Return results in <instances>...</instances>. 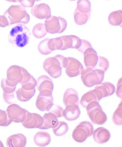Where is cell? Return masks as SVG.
<instances>
[{
  "instance_id": "obj_14",
  "label": "cell",
  "mask_w": 122,
  "mask_h": 147,
  "mask_svg": "<svg viewBox=\"0 0 122 147\" xmlns=\"http://www.w3.org/2000/svg\"><path fill=\"white\" fill-rule=\"evenodd\" d=\"M101 93L98 89H94L83 94L81 97L80 103L81 105L86 108L89 103L93 101L99 102L102 99Z\"/></svg>"
},
{
  "instance_id": "obj_18",
  "label": "cell",
  "mask_w": 122,
  "mask_h": 147,
  "mask_svg": "<svg viewBox=\"0 0 122 147\" xmlns=\"http://www.w3.org/2000/svg\"><path fill=\"white\" fill-rule=\"evenodd\" d=\"M81 115L79 107L76 105H69L66 106L63 112V117L68 121L76 120Z\"/></svg>"
},
{
  "instance_id": "obj_35",
  "label": "cell",
  "mask_w": 122,
  "mask_h": 147,
  "mask_svg": "<svg viewBox=\"0 0 122 147\" xmlns=\"http://www.w3.org/2000/svg\"><path fill=\"white\" fill-rule=\"evenodd\" d=\"M97 64L99 69H102L105 72L107 71L109 67V63L108 60L102 56L98 57Z\"/></svg>"
},
{
  "instance_id": "obj_6",
  "label": "cell",
  "mask_w": 122,
  "mask_h": 147,
  "mask_svg": "<svg viewBox=\"0 0 122 147\" xmlns=\"http://www.w3.org/2000/svg\"><path fill=\"white\" fill-rule=\"evenodd\" d=\"M47 32L50 34H61L67 27V22L65 18L61 17L51 16L46 19L44 23Z\"/></svg>"
},
{
  "instance_id": "obj_36",
  "label": "cell",
  "mask_w": 122,
  "mask_h": 147,
  "mask_svg": "<svg viewBox=\"0 0 122 147\" xmlns=\"http://www.w3.org/2000/svg\"><path fill=\"white\" fill-rule=\"evenodd\" d=\"M22 85V88L27 90H31L35 88L37 85V81L33 76H32L31 80L27 83Z\"/></svg>"
},
{
  "instance_id": "obj_17",
  "label": "cell",
  "mask_w": 122,
  "mask_h": 147,
  "mask_svg": "<svg viewBox=\"0 0 122 147\" xmlns=\"http://www.w3.org/2000/svg\"><path fill=\"white\" fill-rule=\"evenodd\" d=\"M23 67L13 65L8 69L7 79L8 80L20 83L23 78Z\"/></svg>"
},
{
  "instance_id": "obj_42",
  "label": "cell",
  "mask_w": 122,
  "mask_h": 147,
  "mask_svg": "<svg viewBox=\"0 0 122 147\" xmlns=\"http://www.w3.org/2000/svg\"><path fill=\"white\" fill-rule=\"evenodd\" d=\"M3 98L6 103L9 104H11L12 102L11 100L14 98V93L12 94H7L3 92Z\"/></svg>"
},
{
  "instance_id": "obj_15",
  "label": "cell",
  "mask_w": 122,
  "mask_h": 147,
  "mask_svg": "<svg viewBox=\"0 0 122 147\" xmlns=\"http://www.w3.org/2000/svg\"><path fill=\"white\" fill-rule=\"evenodd\" d=\"M84 62L86 68L94 69L97 64L98 56L93 48L87 49L83 53Z\"/></svg>"
},
{
  "instance_id": "obj_4",
  "label": "cell",
  "mask_w": 122,
  "mask_h": 147,
  "mask_svg": "<svg viewBox=\"0 0 122 147\" xmlns=\"http://www.w3.org/2000/svg\"><path fill=\"white\" fill-rule=\"evenodd\" d=\"M105 73V72L100 69L86 68L81 73V80L86 87H93L103 82Z\"/></svg>"
},
{
  "instance_id": "obj_32",
  "label": "cell",
  "mask_w": 122,
  "mask_h": 147,
  "mask_svg": "<svg viewBox=\"0 0 122 147\" xmlns=\"http://www.w3.org/2000/svg\"><path fill=\"white\" fill-rule=\"evenodd\" d=\"M112 120L114 124L117 125L122 124V101L119 104L117 109L114 113L112 116Z\"/></svg>"
},
{
  "instance_id": "obj_48",
  "label": "cell",
  "mask_w": 122,
  "mask_h": 147,
  "mask_svg": "<svg viewBox=\"0 0 122 147\" xmlns=\"http://www.w3.org/2000/svg\"><path fill=\"white\" fill-rule=\"evenodd\" d=\"M6 1H8V2H10V0H6Z\"/></svg>"
},
{
  "instance_id": "obj_37",
  "label": "cell",
  "mask_w": 122,
  "mask_h": 147,
  "mask_svg": "<svg viewBox=\"0 0 122 147\" xmlns=\"http://www.w3.org/2000/svg\"><path fill=\"white\" fill-rule=\"evenodd\" d=\"M1 86L4 92L7 93V94H12V93H14V91L16 90L17 87V86L12 87V86L6 84L4 81L3 79L1 81Z\"/></svg>"
},
{
  "instance_id": "obj_13",
  "label": "cell",
  "mask_w": 122,
  "mask_h": 147,
  "mask_svg": "<svg viewBox=\"0 0 122 147\" xmlns=\"http://www.w3.org/2000/svg\"><path fill=\"white\" fill-rule=\"evenodd\" d=\"M61 37L63 42V46L60 50L61 51L69 49H76L77 50L82 44V39L76 35H64Z\"/></svg>"
},
{
  "instance_id": "obj_12",
  "label": "cell",
  "mask_w": 122,
  "mask_h": 147,
  "mask_svg": "<svg viewBox=\"0 0 122 147\" xmlns=\"http://www.w3.org/2000/svg\"><path fill=\"white\" fill-rule=\"evenodd\" d=\"M31 13L35 18L40 20L47 19L52 16L50 8L44 3L35 5L31 9Z\"/></svg>"
},
{
  "instance_id": "obj_9",
  "label": "cell",
  "mask_w": 122,
  "mask_h": 147,
  "mask_svg": "<svg viewBox=\"0 0 122 147\" xmlns=\"http://www.w3.org/2000/svg\"><path fill=\"white\" fill-rule=\"evenodd\" d=\"M27 110L21 108L15 104H13L7 107L6 110L9 119L15 123L23 122L27 116Z\"/></svg>"
},
{
  "instance_id": "obj_26",
  "label": "cell",
  "mask_w": 122,
  "mask_h": 147,
  "mask_svg": "<svg viewBox=\"0 0 122 147\" xmlns=\"http://www.w3.org/2000/svg\"><path fill=\"white\" fill-rule=\"evenodd\" d=\"M91 11L88 13L80 12L76 9L74 13V18L75 23L78 26H82L86 24L90 19Z\"/></svg>"
},
{
  "instance_id": "obj_47",
  "label": "cell",
  "mask_w": 122,
  "mask_h": 147,
  "mask_svg": "<svg viewBox=\"0 0 122 147\" xmlns=\"http://www.w3.org/2000/svg\"><path fill=\"white\" fill-rule=\"evenodd\" d=\"M40 1H41V0H35V2H38Z\"/></svg>"
},
{
  "instance_id": "obj_44",
  "label": "cell",
  "mask_w": 122,
  "mask_h": 147,
  "mask_svg": "<svg viewBox=\"0 0 122 147\" xmlns=\"http://www.w3.org/2000/svg\"><path fill=\"white\" fill-rule=\"evenodd\" d=\"M122 78H121L118 81L116 91V95L121 99H122Z\"/></svg>"
},
{
  "instance_id": "obj_25",
  "label": "cell",
  "mask_w": 122,
  "mask_h": 147,
  "mask_svg": "<svg viewBox=\"0 0 122 147\" xmlns=\"http://www.w3.org/2000/svg\"><path fill=\"white\" fill-rule=\"evenodd\" d=\"M36 89L31 90H27L23 88H19L16 92L17 98L19 101L26 102L31 99L35 95Z\"/></svg>"
},
{
  "instance_id": "obj_19",
  "label": "cell",
  "mask_w": 122,
  "mask_h": 147,
  "mask_svg": "<svg viewBox=\"0 0 122 147\" xmlns=\"http://www.w3.org/2000/svg\"><path fill=\"white\" fill-rule=\"evenodd\" d=\"M27 143V138L21 134L12 135L8 138L6 141L7 146L10 147H25Z\"/></svg>"
},
{
  "instance_id": "obj_33",
  "label": "cell",
  "mask_w": 122,
  "mask_h": 147,
  "mask_svg": "<svg viewBox=\"0 0 122 147\" xmlns=\"http://www.w3.org/2000/svg\"><path fill=\"white\" fill-rule=\"evenodd\" d=\"M50 38H47L41 41L38 46V50L41 54L47 55L52 53V51H51L48 48V42Z\"/></svg>"
},
{
  "instance_id": "obj_27",
  "label": "cell",
  "mask_w": 122,
  "mask_h": 147,
  "mask_svg": "<svg viewBox=\"0 0 122 147\" xmlns=\"http://www.w3.org/2000/svg\"><path fill=\"white\" fill-rule=\"evenodd\" d=\"M122 10L112 12L108 17V22L111 25L114 26L121 25L122 22Z\"/></svg>"
},
{
  "instance_id": "obj_5",
  "label": "cell",
  "mask_w": 122,
  "mask_h": 147,
  "mask_svg": "<svg viewBox=\"0 0 122 147\" xmlns=\"http://www.w3.org/2000/svg\"><path fill=\"white\" fill-rule=\"evenodd\" d=\"M86 108L88 115L93 124L102 125L107 121V115L99 102H92L87 105Z\"/></svg>"
},
{
  "instance_id": "obj_45",
  "label": "cell",
  "mask_w": 122,
  "mask_h": 147,
  "mask_svg": "<svg viewBox=\"0 0 122 147\" xmlns=\"http://www.w3.org/2000/svg\"><path fill=\"white\" fill-rule=\"evenodd\" d=\"M19 0H10V2H19Z\"/></svg>"
},
{
  "instance_id": "obj_16",
  "label": "cell",
  "mask_w": 122,
  "mask_h": 147,
  "mask_svg": "<svg viewBox=\"0 0 122 147\" xmlns=\"http://www.w3.org/2000/svg\"><path fill=\"white\" fill-rule=\"evenodd\" d=\"M93 138L96 142L103 144L107 142L111 138V134L108 130L103 127H100L93 131Z\"/></svg>"
},
{
  "instance_id": "obj_20",
  "label": "cell",
  "mask_w": 122,
  "mask_h": 147,
  "mask_svg": "<svg viewBox=\"0 0 122 147\" xmlns=\"http://www.w3.org/2000/svg\"><path fill=\"white\" fill-rule=\"evenodd\" d=\"M63 103L66 107L71 105H79V99L78 93L72 88L67 89L64 93L63 97Z\"/></svg>"
},
{
  "instance_id": "obj_46",
  "label": "cell",
  "mask_w": 122,
  "mask_h": 147,
  "mask_svg": "<svg viewBox=\"0 0 122 147\" xmlns=\"http://www.w3.org/2000/svg\"><path fill=\"white\" fill-rule=\"evenodd\" d=\"M3 144V143L2 141L0 140V147H4Z\"/></svg>"
},
{
  "instance_id": "obj_30",
  "label": "cell",
  "mask_w": 122,
  "mask_h": 147,
  "mask_svg": "<svg viewBox=\"0 0 122 147\" xmlns=\"http://www.w3.org/2000/svg\"><path fill=\"white\" fill-rule=\"evenodd\" d=\"M63 46V42L61 37L49 39L48 42V48L52 51L61 50Z\"/></svg>"
},
{
  "instance_id": "obj_29",
  "label": "cell",
  "mask_w": 122,
  "mask_h": 147,
  "mask_svg": "<svg viewBox=\"0 0 122 147\" xmlns=\"http://www.w3.org/2000/svg\"><path fill=\"white\" fill-rule=\"evenodd\" d=\"M47 32L44 24H37L34 26L32 29V34L35 38L41 39L44 37L46 35Z\"/></svg>"
},
{
  "instance_id": "obj_2",
  "label": "cell",
  "mask_w": 122,
  "mask_h": 147,
  "mask_svg": "<svg viewBox=\"0 0 122 147\" xmlns=\"http://www.w3.org/2000/svg\"><path fill=\"white\" fill-rule=\"evenodd\" d=\"M31 33L24 24H19L11 29L8 36V41L13 45L23 48L28 44Z\"/></svg>"
},
{
  "instance_id": "obj_21",
  "label": "cell",
  "mask_w": 122,
  "mask_h": 147,
  "mask_svg": "<svg viewBox=\"0 0 122 147\" xmlns=\"http://www.w3.org/2000/svg\"><path fill=\"white\" fill-rule=\"evenodd\" d=\"M37 87L39 92L43 90H48L53 92L54 84L52 80L46 75H42L37 80Z\"/></svg>"
},
{
  "instance_id": "obj_40",
  "label": "cell",
  "mask_w": 122,
  "mask_h": 147,
  "mask_svg": "<svg viewBox=\"0 0 122 147\" xmlns=\"http://www.w3.org/2000/svg\"><path fill=\"white\" fill-rule=\"evenodd\" d=\"M90 48H93L92 46L90 44V42L84 39H82V44L81 47L77 50L81 53L83 54L86 50Z\"/></svg>"
},
{
  "instance_id": "obj_28",
  "label": "cell",
  "mask_w": 122,
  "mask_h": 147,
  "mask_svg": "<svg viewBox=\"0 0 122 147\" xmlns=\"http://www.w3.org/2000/svg\"><path fill=\"white\" fill-rule=\"evenodd\" d=\"M69 130L67 123L63 121H58L57 125L52 128V131L55 136H62L66 134Z\"/></svg>"
},
{
  "instance_id": "obj_8",
  "label": "cell",
  "mask_w": 122,
  "mask_h": 147,
  "mask_svg": "<svg viewBox=\"0 0 122 147\" xmlns=\"http://www.w3.org/2000/svg\"><path fill=\"white\" fill-rule=\"evenodd\" d=\"M52 92L45 90L40 91L37 98V108L42 111H49L53 106V97Z\"/></svg>"
},
{
  "instance_id": "obj_7",
  "label": "cell",
  "mask_w": 122,
  "mask_h": 147,
  "mask_svg": "<svg viewBox=\"0 0 122 147\" xmlns=\"http://www.w3.org/2000/svg\"><path fill=\"white\" fill-rule=\"evenodd\" d=\"M94 129V127L90 122H81L75 128L72 136L73 140L77 142H84L88 138L92 135Z\"/></svg>"
},
{
  "instance_id": "obj_34",
  "label": "cell",
  "mask_w": 122,
  "mask_h": 147,
  "mask_svg": "<svg viewBox=\"0 0 122 147\" xmlns=\"http://www.w3.org/2000/svg\"><path fill=\"white\" fill-rule=\"evenodd\" d=\"M12 122V121L9 119L6 111L0 109V126L8 127Z\"/></svg>"
},
{
  "instance_id": "obj_43",
  "label": "cell",
  "mask_w": 122,
  "mask_h": 147,
  "mask_svg": "<svg viewBox=\"0 0 122 147\" xmlns=\"http://www.w3.org/2000/svg\"><path fill=\"white\" fill-rule=\"evenodd\" d=\"M7 18L5 16H0V27L5 28L9 26Z\"/></svg>"
},
{
  "instance_id": "obj_38",
  "label": "cell",
  "mask_w": 122,
  "mask_h": 147,
  "mask_svg": "<svg viewBox=\"0 0 122 147\" xmlns=\"http://www.w3.org/2000/svg\"><path fill=\"white\" fill-rule=\"evenodd\" d=\"M53 108L51 110L50 112L53 113L57 116V118H61L63 117V112L64 109L62 107L57 105H54Z\"/></svg>"
},
{
  "instance_id": "obj_39",
  "label": "cell",
  "mask_w": 122,
  "mask_h": 147,
  "mask_svg": "<svg viewBox=\"0 0 122 147\" xmlns=\"http://www.w3.org/2000/svg\"><path fill=\"white\" fill-rule=\"evenodd\" d=\"M22 71H23V78H22L21 82L20 83L21 85L28 82L31 80L32 77V75L30 74L27 69H24V68L22 67Z\"/></svg>"
},
{
  "instance_id": "obj_41",
  "label": "cell",
  "mask_w": 122,
  "mask_h": 147,
  "mask_svg": "<svg viewBox=\"0 0 122 147\" xmlns=\"http://www.w3.org/2000/svg\"><path fill=\"white\" fill-rule=\"evenodd\" d=\"M19 2L24 7H32L35 4V0H19Z\"/></svg>"
},
{
  "instance_id": "obj_3",
  "label": "cell",
  "mask_w": 122,
  "mask_h": 147,
  "mask_svg": "<svg viewBox=\"0 0 122 147\" xmlns=\"http://www.w3.org/2000/svg\"><path fill=\"white\" fill-rule=\"evenodd\" d=\"M4 16L9 22V26L15 24H26L29 22L30 17L25 7L21 5H13L5 12Z\"/></svg>"
},
{
  "instance_id": "obj_22",
  "label": "cell",
  "mask_w": 122,
  "mask_h": 147,
  "mask_svg": "<svg viewBox=\"0 0 122 147\" xmlns=\"http://www.w3.org/2000/svg\"><path fill=\"white\" fill-rule=\"evenodd\" d=\"M43 123L39 129H48L54 127L58 122L57 116L53 113L50 112L44 114L43 117Z\"/></svg>"
},
{
  "instance_id": "obj_10",
  "label": "cell",
  "mask_w": 122,
  "mask_h": 147,
  "mask_svg": "<svg viewBox=\"0 0 122 147\" xmlns=\"http://www.w3.org/2000/svg\"><path fill=\"white\" fill-rule=\"evenodd\" d=\"M68 63L65 68V72L68 77L72 78L81 74L84 70L82 64L74 58L67 57Z\"/></svg>"
},
{
  "instance_id": "obj_23",
  "label": "cell",
  "mask_w": 122,
  "mask_h": 147,
  "mask_svg": "<svg viewBox=\"0 0 122 147\" xmlns=\"http://www.w3.org/2000/svg\"><path fill=\"white\" fill-rule=\"evenodd\" d=\"M34 141L38 146L45 147L49 145L51 141L50 135L48 132L40 131L35 135Z\"/></svg>"
},
{
  "instance_id": "obj_11",
  "label": "cell",
  "mask_w": 122,
  "mask_h": 147,
  "mask_svg": "<svg viewBox=\"0 0 122 147\" xmlns=\"http://www.w3.org/2000/svg\"><path fill=\"white\" fill-rule=\"evenodd\" d=\"M43 121V117L40 115L27 111V116L22 123L23 126L26 128H39L42 125Z\"/></svg>"
},
{
  "instance_id": "obj_31",
  "label": "cell",
  "mask_w": 122,
  "mask_h": 147,
  "mask_svg": "<svg viewBox=\"0 0 122 147\" xmlns=\"http://www.w3.org/2000/svg\"><path fill=\"white\" fill-rule=\"evenodd\" d=\"M91 3L89 0H78L76 8L81 13H88L92 11Z\"/></svg>"
},
{
  "instance_id": "obj_1",
  "label": "cell",
  "mask_w": 122,
  "mask_h": 147,
  "mask_svg": "<svg viewBox=\"0 0 122 147\" xmlns=\"http://www.w3.org/2000/svg\"><path fill=\"white\" fill-rule=\"evenodd\" d=\"M68 63L67 57L60 55L46 59L43 63L44 70L54 78L61 77L62 69H65Z\"/></svg>"
},
{
  "instance_id": "obj_24",
  "label": "cell",
  "mask_w": 122,
  "mask_h": 147,
  "mask_svg": "<svg viewBox=\"0 0 122 147\" xmlns=\"http://www.w3.org/2000/svg\"><path fill=\"white\" fill-rule=\"evenodd\" d=\"M95 88L98 89L101 93L102 98L111 96L115 93V88L113 84L109 82L102 83L97 85Z\"/></svg>"
},
{
  "instance_id": "obj_49",
  "label": "cell",
  "mask_w": 122,
  "mask_h": 147,
  "mask_svg": "<svg viewBox=\"0 0 122 147\" xmlns=\"http://www.w3.org/2000/svg\"><path fill=\"white\" fill-rule=\"evenodd\" d=\"M69 1H75L76 0H69Z\"/></svg>"
}]
</instances>
